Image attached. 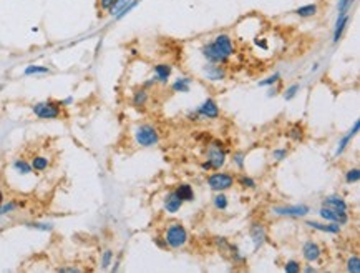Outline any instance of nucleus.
<instances>
[{
	"instance_id": "nucleus-1",
	"label": "nucleus",
	"mask_w": 360,
	"mask_h": 273,
	"mask_svg": "<svg viewBox=\"0 0 360 273\" xmlns=\"http://www.w3.org/2000/svg\"><path fill=\"white\" fill-rule=\"evenodd\" d=\"M165 242L166 245L169 246V248L173 250H179L183 248L184 245L190 240V233H188V230L184 225L181 223H171L168 228H166L165 232Z\"/></svg>"
},
{
	"instance_id": "nucleus-2",
	"label": "nucleus",
	"mask_w": 360,
	"mask_h": 273,
	"mask_svg": "<svg viewBox=\"0 0 360 273\" xmlns=\"http://www.w3.org/2000/svg\"><path fill=\"white\" fill-rule=\"evenodd\" d=\"M160 132L151 123H141L135 129V142L140 145V147H154V145L160 143Z\"/></svg>"
},
{
	"instance_id": "nucleus-3",
	"label": "nucleus",
	"mask_w": 360,
	"mask_h": 273,
	"mask_svg": "<svg viewBox=\"0 0 360 273\" xmlns=\"http://www.w3.org/2000/svg\"><path fill=\"white\" fill-rule=\"evenodd\" d=\"M228 160V152L224 150V143L221 140H211L206 150V162L211 165L213 170H221Z\"/></svg>"
},
{
	"instance_id": "nucleus-4",
	"label": "nucleus",
	"mask_w": 360,
	"mask_h": 273,
	"mask_svg": "<svg viewBox=\"0 0 360 273\" xmlns=\"http://www.w3.org/2000/svg\"><path fill=\"white\" fill-rule=\"evenodd\" d=\"M32 113L42 120H57L62 115V107L55 100H44L32 105Z\"/></svg>"
},
{
	"instance_id": "nucleus-5",
	"label": "nucleus",
	"mask_w": 360,
	"mask_h": 273,
	"mask_svg": "<svg viewBox=\"0 0 360 273\" xmlns=\"http://www.w3.org/2000/svg\"><path fill=\"white\" fill-rule=\"evenodd\" d=\"M206 183L213 191H226L236 185V177L228 172H214L206 178Z\"/></svg>"
},
{
	"instance_id": "nucleus-6",
	"label": "nucleus",
	"mask_w": 360,
	"mask_h": 273,
	"mask_svg": "<svg viewBox=\"0 0 360 273\" xmlns=\"http://www.w3.org/2000/svg\"><path fill=\"white\" fill-rule=\"evenodd\" d=\"M271 212L277 217H290V218H304L311 213L309 205H282V207H272Z\"/></svg>"
},
{
	"instance_id": "nucleus-7",
	"label": "nucleus",
	"mask_w": 360,
	"mask_h": 273,
	"mask_svg": "<svg viewBox=\"0 0 360 273\" xmlns=\"http://www.w3.org/2000/svg\"><path fill=\"white\" fill-rule=\"evenodd\" d=\"M201 55H203L209 63H219V65H226V63L231 60L229 57H226V55L213 44V40L201 47Z\"/></svg>"
},
{
	"instance_id": "nucleus-8",
	"label": "nucleus",
	"mask_w": 360,
	"mask_h": 273,
	"mask_svg": "<svg viewBox=\"0 0 360 273\" xmlns=\"http://www.w3.org/2000/svg\"><path fill=\"white\" fill-rule=\"evenodd\" d=\"M196 113H198L199 120L201 118H208V120H216V118H219V105H217V102L211 99V97H208L203 104H201L198 109H196Z\"/></svg>"
},
{
	"instance_id": "nucleus-9",
	"label": "nucleus",
	"mask_w": 360,
	"mask_h": 273,
	"mask_svg": "<svg viewBox=\"0 0 360 273\" xmlns=\"http://www.w3.org/2000/svg\"><path fill=\"white\" fill-rule=\"evenodd\" d=\"M319 215L324 221H332V223H338V225H347L350 220V217L347 212H337V210H332V208H329V207H320Z\"/></svg>"
},
{
	"instance_id": "nucleus-10",
	"label": "nucleus",
	"mask_w": 360,
	"mask_h": 273,
	"mask_svg": "<svg viewBox=\"0 0 360 273\" xmlns=\"http://www.w3.org/2000/svg\"><path fill=\"white\" fill-rule=\"evenodd\" d=\"M213 44L216 45L217 49H219L221 52L224 54L226 57H229V58L236 54L234 40L231 38L229 33H217V35L213 38Z\"/></svg>"
},
{
	"instance_id": "nucleus-11",
	"label": "nucleus",
	"mask_w": 360,
	"mask_h": 273,
	"mask_svg": "<svg viewBox=\"0 0 360 273\" xmlns=\"http://www.w3.org/2000/svg\"><path fill=\"white\" fill-rule=\"evenodd\" d=\"M203 74L209 82H222L228 75L224 65H219V63H206L203 67Z\"/></svg>"
},
{
	"instance_id": "nucleus-12",
	"label": "nucleus",
	"mask_w": 360,
	"mask_h": 273,
	"mask_svg": "<svg viewBox=\"0 0 360 273\" xmlns=\"http://www.w3.org/2000/svg\"><path fill=\"white\" fill-rule=\"evenodd\" d=\"M320 257H322V248H320V245L317 242L309 240L302 245V258L306 260L307 263L319 262Z\"/></svg>"
},
{
	"instance_id": "nucleus-13",
	"label": "nucleus",
	"mask_w": 360,
	"mask_h": 273,
	"mask_svg": "<svg viewBox=\"0 0 360 273\" xmlns=\"http://www.w3.org/2000/svg\"><path fill=\"white\" fill-rule=\"evenodd\" d=\"M249 237H251L252 243H254L256 251L264 245L265 238H267V233H265V227L261 223V221H254V223L249 227Z\"/></svg>"
},
{
	"instance_id": "nucleus-14",
	"label": "nucleus",
	"mask_w": 360,
	"mask_h": 273,
	"mask_svg": "<svg viewBox=\"0 0 360 273\" xmlns=\"http://www.w3.org/2000/svg\"><path fill=\"white\" fill-rule=\"evenodd\" d=\"M306 225H307L309 228L317 230V232L332 233V235H340V232H342V225L332 223V221H327V223H320V221H315V220H307Z\"/></svg>"
},
{
	"instance_id": "nucleus-15",
	"label": "nucleus",
	"mask_w": 360,
	"mask_h": 273,
	"mask_svg": "<svg viewBox=\"0 0 360 273\" xmlns=\"http://www.w3.org/2000/svg\"><path fill=\"white\" fill-rule=\"evenodd\" d=\"M359 130H360V120H355V122H354V125H352V129H350L344 136H342L340 140H338V143H337V150H336V157H340L342 153H344V152L347 150V147H349L350 142H352V140H354V136L359 134Z\"/></svg>"
},
{
	"instance_id": "nucleus-16",
	"label": "nucleus",
	"mask_w": 360,
	"mask_h": 273,
	"mask_svg": "<svg viewBox=\"0 0 360 273\" xmlns=\"http://www.w3.org/2000/svg\"><path fill=\"white\" fill-rule=\"evenodd\" d=\"M350 22V12L349 14H340L337 15L336 25H334V33H332V44H338V40L344 35V32L347 30Z\"/></svg>"
},
{
	"instance_id": "nucleus-17",
	"label": "nucleus",
	"mask_w": 360,
	"mask_h": 273,
	"mask_svg": "<svg viewBox=\"0 0 360 273\" xmlns=\"http://www.w3.org/2000/svg\"><path fill=\"white\" fill-rule=\"evenodd\" d=\"M153 72H154L153 77L156 79V82L161 83V85H166L169 82L171 74H173V67L166 62H161V63H156V65L153 67Z\"/></svg>"
},
{
	"instance_id": "nucleus-18",
	"label": "nucleus",
	"mask_w": 360,
	"mask_h": 273,
	"mask_svg": "<svg viewBox=\"0 0 360 273\" xmlns=\"http://www.w3.org/2000/svg\"><path fill=\"white\" fill-rule=\"evenodd\" d=\"M322 207H329L337 212H349V203H347L345 198L340 197V195H327V197L322 200Z\"/></svg>"
},
{
	"instance_id": "nucleus-19",
	"label": "nucleus",
	"mask_w": 360,
	"mask_h": 273,
	"mask_svg": "<svg viewBox=\"0 0 360 273\" xmlns=\"http://www.w3.org/2000/svg\"><path fill=\"white\" fill-rule=\"evenodd\" d=\"M181 207H183V202L176 197L174 190L169 191V193L165 197V202H163V208H165V212H168V213H178L179 210H181Z\"/></svg>"
},
{
	"instance_id": "nucleus-20",
	"label": "nucleus",
	"mask_w": 360,
	"mask_h": 273,
	"mask_svg": "<svg viewBox=\"0 0 360 273\" xmlns=\"http://www.w3.org/2000/svg\"><path fill=\"white\" fill-rule=\"evenodd\" d=\"M174 193H176V197L181 200V202H194L196 198V193L194 190H192V187L190 183H179V185L174 189Z\"/></svg>"
},
{
	"instance_id": "nucleus-21",
	"label": "nucleus",
	"mask_w": 360,
	"mask_h": 273,
	"mask_svg": "<svg viewBox=\"0 0 360 273\" xmlns=\"http://www.w3.org/2000/svg\"><path fill=\"white\" fill-rule=\"evenodd\" d=\"M192 85L191 77H178L173 83H171V92L174 93H188Z\"/></svg>"
},
{
	"instance_id": "nucleus-22",
	"label": "nucleus",
	"mask_w": 360,
	"mask_h": 273,
	"mask_svg": "<svg viewBox=\"0 0 360 273\" xmlns=\"http://www.w3.org/2000/svg\"><path fill=\"white\" fill-rule=\"evenodd\" d=\"M149 100V95H148V90L146 88H138V90L133 92V97H131V105L136 107V109H143L144 105L148 104Z\"/></svg>"
},
{
	"instance_id": "nucleus-23",
	"label": "nucleus",
	"mask_w": 360,
	"mask_h": 273,
	"mask_svg": "<svg viewBox=\"0 0 360 273\" xmlns=\"http://www.w3.org/2000/svg\"><path fill=\"white\" fill-rule=\"evenodd\" d=\"M294 14L301 17V19H311V17H315L319 14V7H317V3H306V5L295 8Z\"/></svg>"
},
{
	"instance_id": "nucleus-24",
	"label": "nucleus",
	"mask_w": 360,
	"mask_h": 273,
	"mask_svg": "<svg viewBox=\"0 0 360 273\" xmlns=\"http://www.w3.org/2000/svg\"><path fill=\"white\" fill-rule=\"evenodd\" d=\"M12 168H14L19 175H30V173H33L32 165H30V162H27L25 159H15L14 162H12Z\"/></svg>"
},
{
	"instance_id": "nucleus-25",
	"label": "nucleus",
	"mask_w": 360,
	"mask_h": 273,
	"mask_svg": "<svg viewBox=\"0 0 360 273\" xmlns=\"http://www.w3.org/2000/svg\"><path fill=\"white\" fill-rule=\"evenodd\" d=\"M30 165H32L33 172L42 173V172H45V170L50 167V160L47 159V157H44V155H35L32 159V162H30Z\"/></svg>"
},
{
	"instance_id": "nucleus-26",
	"label": "nucleus",
	"mask_w": 360,
	"mask_h": 273,
	"mask_svg": "<svg viewBox=\"0 0 360 273\" xmlns=\"http://www.w3.org/2000/svg\"><path fill=\"white\" fill-rule=\"evenodd\" d=\"M213 205H214V208H216V210H219V212L228 210L229 200L224 195V191H216V195H214V198H213Z\"/></svg>"
},
{
	"instance_id": "nucleus-27",
	"label": "nucleus",
	"mask_w": 360,
	"mask_h": 273,
	"mask_svg": "<svg viewBox=\"0 0 360 273\" xmlns=\"http://www.w3.org/2000/svg\"><path fill=\"white\" fill-rule=\"evenodd\" d=\"M236 183H238V185H241L242 189H246V190H256L257 189L256 180L252 177H249V175H246V173L239 175V177L236 178Z\"/></svg>"
},
{
	"instance_id": "nucleus-28",
	"label": "nucleus",
	"mask_w": 360,
	"mask_h": 273,
	"mask_svg": "<svg viewBox=\"0 0 360 273\" xmlns=\"http://www.w3.org/2000/svg\"><path fill=\"white\" fill-rule=\"evenodd\" d=\"M50 74V68L45 65H27L24 68V75L25 77H32V75H47Z\"/></svg>"
},
{
	"instance_id": "nucleus-29",
	"label": "nucleus",
	"mask_w": 360,
	"mask_h": 273,
	"mask_svg": "<svg viewBox=\"0 0 360 273\" xmlns=\"http://www.w3.org/2000/svg\"><path fill=\"white\" fill-rule=\"evenodd\" d=\"M287 135H289V138L292 140V142H302L304 140V127L301 123H294L292 127L287 132Z\"/></svg>"
},
{
	"instance_id": "nucleus-30",
	"label": "nucleus",
	"mask_w": 360,
	"mask_h": 273,
	"mask_svg": "<svg viewBox=\"0 0 360 273\" xmlns=\"http://www.w3.org/2000/svg\"><path fill=\"white\" fill-rule=\"evenodd\" d=\"M345 268H347V272H349V273H360V258H359V255H350V257L347 258Z\"/></svg>"
},
{
	"instance_id": "nucleus-31",
	"label": "nucleus",
	"mask_w": 360,
	"mask_h": 273,
	"mask_svg": "<svg viewBox=\"0 0 360 273\" xmlns=\"http://www.w3.org/2000/svg\"><path fill=\"white\" fill-rule=\"evenodd\" d=\"M301 83H292V85H289V87L286 88L284 90V100L286 102H290V100H294L295 97L299 95V92H301Z\"/></svg>"
},
{
	"instance_id": "nucleus-32",
	"label": "nucleus",
	"mask_w": 360,
	"mask_h": 273,
	"mask_svg": "<svg viewBox=\"0 0 360 273\" xmlns=\"http://www.w3.org/2000/svg\"><path fill=\"white\" fill-rule=\"evenodd\" d=\"M231 160H233V164L239 170H244V167H246V152H242V150L234 152L233 155H231Z\"/></svg>"
},
{
	"instance_id": "nucleus-33",
	"label": "nucleus",
	"mask_w": 360,
	"mask_h": 273,
	"mask_svg": "<svg viewBox=\"0 0 360 273\" xmlns=\"http://www.w3.org/2000/svg\"><path fill=\"white\" fill-rule=\"evenodd\" d=\"M345 183L352 185V183H359L360 182V170L359 168H349L344 175Z\"/></svg>"
},
{
	"instance_id": "nucleus-34",
	"label": "nucleus",
	"mask_w": 360,
	"mask_h": 273,
	"mask_svg": "<svg viewBox=\"0 0 360 273\" xmlns=\"http://www.w3.org/2000/svg\"><path fill=\"white\" fill-rule=\"evenodd\" d=\"M25 227L33 228V230H40V232H51V230H53V225L44 223V221H27Z\"/></svg>"
},
{
	"instance_id": "nucleus-35",
	"label": "nucleus",
	"mask_w": 360,
	"mask_h": 273,
	"mask_svg": "<svg viewBox=\"0 0 360 273\" xmlns=\"http://www.w3.org/2000/svg\"><path fill=\"white\" fill-rule=\"evenodd\" d=\"M281 74L279 72H274L272 75H269V77H265V79H263L259 82V87H271V85H276V83H279L281 82Z\"/></svg>"
},
{
	"instance_id": "nucleus-36",
	"label": "nucleus",
	"mask_w": 360,
	"mask_h": 273,
	"mask_svg": "<svg viewBox=\"0 0 360 273\" xmlns=\"http://www.w3.org/2000/svg\"><path fill=\"white\" fill-rule=\"evenodd\" d=\"M140 2H141V0H131V2L128 3L126 7H123V8H121V12H118V14L113 17V19H115V20H121V19H125V17H126L128 14H130V12H131L136 5H138Z\"/></svg>"
},
{
	"instance_id": "nucleus-37",
	"label": "nucleus",
	"mask_w": 360,
	"mask_h": 273,
	"mask_svg": "<svg viewBox=\"0 0 360 273\" xmlns=\"http://www.w3.org/2000/svg\"><path fill=\"white\" fill-rule=\"evenodd\" d=\"M113 257H115V253H113V250H105V251H103V253H101V268H103V270H108V268H110V265H111V263H113Z\"/></svg>"
},
{
	"instance_id": "nucleus-38",
	"label": "nucleus",
	"mask_w": 360,
	"mask_h": 273,
	"mask_svg": "<svg viewBox=\"0 0 360 273\" xmlns=\"http://www.w3.org/2000/svg\"><path fill=\"white\" fill-rule=\"evenodd\" d=\"M354 3H355V0H338V2H337V15L349 14Z\"/></svg>"
},
{
	"instance_id": "nucleus-39",
	"label": "nucleus",
	"mask_w": 360,
	"mask_h": 273,
	"mask_svg": "<svg viewBox=\"0 0 360 273\" xmlns=\"http://www.w3.org/2000/svg\"><path fill=\"white\" fill-rule=\"evenodd\" d=\"M19 207H20V205L17 203V202H3L2 205H0V217L8 215V213L15 212Z\"/></svg>"
},
{
	"instance_id": "nucleus-40",
	"label": "nucleus",
	"mask_w": 360,
	"mask_h": 273,
	"mask_svg": "<svg viewBox=\"0 0 360 273\" xmlns=\"http://www.w3.org/2000/svg\"><path fill=\"white\" fill-rule=\"evenodd\" d=\"M130 2H131V0H115V3L110 7L108 14H110L111 17H115V15L118 14V12H121V8H123V7H126Z\"/></svg>"
},
{
	"instance_id": "nucleus-41",
	"label": "nucleus",
	"mask_w": 360,
	"mask_h": 273,
	"mask_svg": "<svg viewBox=\"0 0 360 273\" xmlns=\"http://www.w3.org/2000/svg\"><path fill=\"white\" fill-rule=\"evenodd\" d=\"M301 263L297 262V260H289V262H286L284 265V272L286 273H299L301 272Z\"/></svg>"
},
{
	"instance_id": "nucleus-42",
	"label": "nucleus",
	"mask_w": 360,
	"mask_h": 273,
	"mask_svg": "<svg viewBox=\"0 0 360 273\" xmlns=\"http://www.w3.org/2000/svg\"><path fill=\"white\" fill-rule=\"evenodd\" d=\"M287 155H289V150H287V148H274V150H272V159H274V162L286 160Z\"/></svg>"
},
{
	"instance_id": "nucleus-43",
	"label": "nucleus",
	"mask_w": 360,
	"mask_h": 273,
	"mask_svg": "<svg viewBox=\"0 0 360 273\" xmlns=\"http://www.w3.org/2000/svg\"><path fill=\"white\" fill-rule=\"evenodd\" d=\"M113 3H115V0H98V5H100L101 12H108Z\"/></svg>"
},
{
	"instance_id": "nucleus-44",
	"label": "nucleus",
	"mask_w": 360,
	"mask_h": 273,
	"mask_svg": "<svg viewBox=\"0 0 360 273\" xmlns=\"http://www.w3.org/2000/svg\"><path fill=\"white\" fill-rule=\"evenodd\" d=\"M57 272L62 273H80V268H73V267H67V268H57Z\"/></svg>"
},
{
	"instance_id": "nucleus-45",
	"label": "nucleus",
	"mask_w": 360,
	"mask_h": 273,
	"mask_svg": "<svg viewBox=\"0 0 360 273\" xmlns=\"http://www.w3.org/2000/svg\"><path fill=\"white\" fill-rule=\"evenodd\" d=\"M277 93H279V87H277V83L271 85V87H269V92H267V97H276Z\"/></svg>"
},
{
	"instance_id": "nucleus-46",
	"label": "nucleus",
	"mask_w": 360,
	"mask_h": 273,
	"mask_svg": "<svg viewBox=\"0 0 360 273\" xmlns=\"http://www.w3.org/2000/svg\"><path fill=\"white\" fill-rule=\"evenodd\" d=\"M156 83H158V82H156V79H154V77H153V79H149V80H146V82L143 83V88H146V90H149V88L154 87V85H156Z\"/></svg>"
},
{
	"instance_id": "nucleus-47",
	"label": "nucleus",
	"mask_w": 360,
	"mask_h": 273,
	"mask_svg": "<svg viewBox=\"0 0 360 273\" xmlns=\"http://www.w3.org/2000/svg\"><path fill=\"white\" fill-rule=\"evenodd\" d=\"M58 104H60V107L72 105V104H73V97H67V99H63V100H58Z\"/></svg>"
},
{
	"instance_id": "nucleus-48",
	"label": "nucleus",
	"mask_w": 360,
	"mask_h": 273,
	"mask_svg": "<svg viewBox=\"0 0 360 273\" xmlns=\"http://www.w3.org/2000/svg\"><path fill=\"white\" fill-rule=\"evenodd\" d=\"M154 242H156V245L161 246V248H166V246H168V245H166V242H165V238H161V237H156V238H154Z\"/></svg>"
},
{
	"instance_id": "nucleus-49",
	"label": "nucleus",
	"mask_w": 360,
	"mask_h": 273,
	"mask_svg": "<svg viewBox=\"0 0 360 273\" xmlns=\"http://www.w3.org/2000/svg\"><path fill=\"white\" fill-rule=\"evenodd\" d=\"M201 168H203L204 172H209V170H213V168H211V165H209V164H208V162H206V160L203 162V164H201Z\"/></svg>"
},
{
	"instance_id": "nucleus-50",
	"label": "nucleus",
	"mask_w": 360,
	"mask_h": 273,
	"mask_svg": "<svg viewBox=\"0 0 360 273\" xmlns=\"http://www.w3.org/2000/svg\"><path fill=\"white\" fill-rule=\"evenodd\" d=\"M301 272H306V273H314V272H315V268L309 265V267H306V268H301Z\"/></svg>"
},
{
	"instance_id": "nucleus-51",
	"label": "nucleus",
	"mask_w": 360,
	"mask_h": 273,
	"mask_svg": "<svg viewBox=\"0 0 360 273\" xmlns=\"http://www.w3.org/2000/svg\"><path fill=\"white\" fill-rule=\"evenodd\" d=\"M319 68H320V63H314V67L311 68V74H315V72L319 70Z\"/></svg>"
},
{
	"instance_id": "nucleus-52",
	"label": "nucleus",
	"mask_w": 360,
	"mask_h": 273,
	"mask_svg": "<svg viewBox=\"0 0 360 273\" xmlns=\"http://www.w3.org/2000/svg\"><path fill=\"white\" fill-rule=\"evenodd\" d=\"M2 203H3V191L0 190V205H2Z\"/></svg>"
},
{
	"instance_id": "nucleus-53",
	"label": "nucleus",
	"mask_w": 360,
	"mask_h": 273,
	"mask_svg": "<svg viewBox=\"0 0 360 273\" xmlns=\"http://www.w3.org/2000/svg\"><path fill=\"white\" fill-rule=\"evenodd\" d=\"M2 88H3V85H2V83H0V90H2Z\"/></svg>"
}]
</instances>
